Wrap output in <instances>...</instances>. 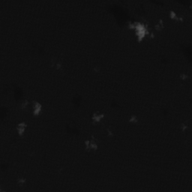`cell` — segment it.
Wrapping results in <instances>:
<instances>
[{"mask_svg":"<svg viewBox=\"0 0 192 192\" xmlns=\"http://www.w3.org/2000/svg\"><path fill=\"white\" fill-rule=\"evenodd\" d=\"M84 145H85L86 149L96 150L98 149V143L94 138L86 140Z\"/></svg>","mask_w":192,"mask_h":192,"instance_id":"obj_2","label":"cell"},{"mask_svg":"<svg viewBox=\"0 0 192 192\" xmlns=\"http://www.w3.org/2000/svg\"><path fill=\"white\" fill-rule=\"evenodd\" d=\"M26 124L25 123H23V122L19 123V124L17 125V131L20 136H22L23 134H24V132H25L26 131Z\"/></svg>","mask_w":192,"mask_h":192,"instance_id":"obj_4","label":"cell"},{"mask_svg":"<svg viewBox=\"0 0 192 192\" xmlns=\"http://www.w3.org/2000/svg\"><path fill=\"white\" fill-rule=\"evenodd\" d=\"M33 113L34 115L37 116V115H39L40 113L42 111V105L40 104L39 102L38 101H34L33 104Z\"/></svg>","mask_w":192,"mask_h":192,"instance_id":"obj_3","label":"cell"},{"mask_svg":"<svg viewBox=\"0 0 192 192\" xmlns=\"http://www.w3.org/2000/svg\"><path fill=\"white\" fill-rule=\"evenodd\" d=\"M103 118H104V114L95 113L93 114V116H92V120H93L94 122L98 123Z\"/></svg>","mask_w":192,"mask_h":192,"instance_id":"obj_5","label":"cell"},{"mask_svg":"<svg viewBox=\"0 0 192 192\" xmlns=\"http://www.w3.org/2000/svg\"><path fill=\"white\" fill-rule=\"evenodd\" d=\"M134 29H135L136 35L137 36V39L140 41L143 39V38L149 33L148 29L146 27V26L140 23H134Z\"/></svg>","mask_w":192,"mask_h":192,"instance_id":"obj_1","label":"cell"}]
</instances>
